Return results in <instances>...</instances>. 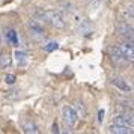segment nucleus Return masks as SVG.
Here are the masks:
<instances>
[{
	"label": "nucleus",
	"instance_id": "f8f14e48",
	"mask_svg": "<svg viewBox=\"0 0 134 134\" xmlns=\"http://www.w3.org/2000/svg\"><path fill=\"white\" fill-rule=\"evenodd\" d=\"M74 110H75V113H77V116H80V118H83V116L86 115V110H85V105H83V103L81 101H75L74 103Z\"/></svg>",
	"mask_w": 134,
	"mask_h": 134
},
{
	"label": "nucleus",
	"instance_id": "423d86ee",
	"mask_svg": "<svg viewBox=\"0 0 134 134\" xmlns=\"http://www.w3.org/2000/svg\"><path fill=\"white\" fill-rule=\"evenodd\" d=\"M110 56H111V59H113V60L116 62V63H127V57H125V56L122 54V51L121 50H119V47H115V45H113V47H110Z\"/></svg>",
	"mask_w": 134,
	"mask_h": 134
},
{
	"label": "nucleus",
	"instance_id": "f3484780",
	"mask_svg": "<svg viewBox=\"0 0 134 134\" xmlns=\"http://www.w3.org/2000/svg\"><path fill=\"white\" fill-rule=\"evenodd\" d=\"M98 5H99V0H93V3L91 2V5H89V9H91V11H95Z\"/></svg>",
	"mask_w": 134,
	"mask_h": 134
},
{
	"label": "nucleus",
	"instance_id": "6ab92c4d",
	"mask_svg": "<svg viewBox=\"0 0 134 134\" xmlns=\"http://www.w3.org/2000/svg\"><path fill=\"white\" fill-rule=\"evenodd\" d=\"M51 131H53V133H59V128H57V124H54V125H53V130H51Z\"/></svg>",
	"mask_w": 134,
	"mask_h": 134
},
{
	"label": "nucleus",
	"instance_id": "aec40b11",
	"mask_svg": "<svg viewBox=\"0 0 134 134\" xmlns=\"http://www.w3.org/2000/svg\"><path fill=\"white\" fill-rule=\"evenodd\" d=\"M0 44H2V33H0Z\"/></svg>",
	"mask_w": 134,
	"mask_h": 134
},
{
	"label": "nucleus",
	"instance_id": "0eeeda50",
	"mask_svg": "<svg viewBox=\"0 0 134 134\" xmlns=\"http://www.w3.org/2000/svg\"><path fill=\"white\" fill-rule=\"evenodd\" d=\"M110 134H131L133 133V128L131 127H125V125H118V124H113L110 125L109 130H107Z\"/></svg>",
	"mask_w": 134,
	"mask_h": 134
},
{
	"label": "nucleus",
	"instance_id": "20e7f679",
	"mask_svg": "<svg viewBox=\"0 0 134 134\" xmlns=\"http://www.w3.org/2000/svg\"><path fill=\"white\" fill-rule=\"evenodd\" d=\"M119 50L122 51V54L127 57V60L133 62L134 59V47H133V41L131 39H127L119 45Z\"/></svg>",
	"mask_w": 134,
	"mask_h": 134
},
{
	"label": "nucleus",
	"instance_id": "9b49d317",
	"mask_svg": "<svg viewBox=\"0 0 134 134\" xmlns=\"http://www.w3.org/2000/svg\"><path fill=\"white\" fill-rule=\"evenodd\" d=\"M23 131L27 134H38L39 133V130H38V127L35 125V124H32V122H26L24 125H23Z\"/></svg>",
	"mask_w": 134,
	"mask_h": 134
},
{
	"label": "nucleus",
	"instance_id": "6e6552de",
	"mask_svg": "<svg viewBox=\"0 0 134 134\" xmlns=\"http://www.w3.org/2000/svg\"><path fill=\"white\" fill-rule=\"evenodd\" d=\"M111 83H113L118 89H121V91H124V92H131V86L128 85L122 77H115V79L111 80Z\"/></svg>",
	"mask_w": 134,
	"mask_h": 134
},
{
	"label": "nucleus",
	"instance_id": "a211bd4d",
	"mask_svg": "<svg viewBox=\"0 0 134 134\" xmlns=\"http://www.w3.org/2000/svg\"><path fill=\"white\" fill-rule=\"evenodd\" d=\"M103 116H104V110L98 111V122H103Z\"/></svg>",
	"mask_w": 134,
	"mask_h": 134
},
{
	"label": "nucleus",
	"instance_id": "f257e3e1",
	"mask_svg": "<svg viewBox=\"0 0 134 134\" xmlns=\"http://www.w3.org/2000/svg\"><path fill=\"white\" fill-rule=\"evenodd\" d=\"M62 118H63V122L66 124V127H74L77 121H79V116L75 113V110L72 107H69V105H65L63 109H62Z\"/></svg>",
	"mask_w": 134,
	"mask_h": 134
},
{
	"label": "nucleus",
	"instance_id": "39448f33",
	"mask_svg": "<svg viewBox=\"0 0 134 134\" xmlns=\"http://www.w3.org/2000/svg\"><path fill=\"white\" fill-rule=\"evenodd\" d=\"M118 32H119V35L125 38V39H133V26L128 24V23H121V24H118Z\"/></svg>",
	"mask_w": 134,
	"mask_h": 134
},
{
	"label": "nucleus",
	"instance_id": "7ed1b4c3",
	"mask_svg": "<svg viewBox=\"0 0 134 134\" xmlns=\"http://www.w3.org/2000/svg\"><path fill=\"white\" fill-rule=\"evenodd\" d=\"M113 124H118V125H125V127H131L134 125V118L131 113H119L113 118Z\"/></svg>",
	"mask_w": 134,
	"mask_h": 134
},
{
	"label": "nucleus",
	"instance_id": "4468645a",
	"mask_svg": "<svg viewBox=\"0 0 134 134\" xmlns=\"http://www.w3.org/2000/svg\"><path fill=\"white\" fill-rule=\"evenodd\" d=\"M57 47H59V44L56 42V41H50V42H47L44 45V50H45L47 53H51V51L57 50Z\"/></svg>",
	"mask_w": 134,
	"mask_h": 134
},
{
	"label": "nucleus",
	"instance_id": "f03ea898",
	"mask_svg": "<svg viewBox=\"0 0 134 134\" xmlns=\"http://www.w3.org/2000/svg\"><path fill=\"white\" fill-rule=\"evenodd\" d=\"M27 29H29V32H30V36L35 39V41H41V39H44V29L42 26L39 24L38 21H35V20H30V21H27Z\"/></svg>",
	"mask_w": 134,
	"mask_h": 134
},
{
	"label": "nucleus",
	"instance_id": "dca6fc26",
	"mask_svg": "<svg viewBox=\"0 0 134 134\" xmlns=\"http://www.w3.org/2000/svg\"><path fill=\"white\" fill-rule=\"evenodd\" d=\"M128 11H125V12H124V15H125V17H130V20H133V5H130V8H127Z\"/></svg>",
	"mask_w": 134,
	"mask_h": 134
},
{
	"label": "nucleus",
	"instance_id": "1a4fd4ad",
	"mask_svg": "<svg viewBox=\"0 0 134 134\" xmlns=\"http://www.w3.org/2000/svg\"><path fill=\"white\" fill-rule=\"evenodd\" d=\"M5 33H6V39L9 41V42L14 44V45H18V36H17V32L14 30V29H11V27H6Z\"/></svg>",
	"mask_w": 134,
	"mask_h": 134
},
{
	"label": "nucleus",
	"instance_id": "9d476101",
	"mask_svg": "<svg viewBox=\"0 0 134 134\" xmlns=\"http://www.w3.org/2000/svg\"><path fill=\"white\" fill-rule=\"evenodd\" d=\"M14 56H15L17 62H18V65H26V62H27V54H26L23 50H15Z\"/></svg>",
	"mask_w": 134,
	"mask_h": 134
},
{
	"label": "nucleus",
	"instance_id": "ddd939ff",
	"mask_svg": "<svg viewBox=\"0 0 134 134\" xmlns=\"http://www.w3.org/2000/svg\"><path fill=\"white\" fill-rule=\"evenodd\" d=\"M11 63H12V59H11V56H9V54H6V53L0 54V66H2V68L11 66Z\"/></svg>",
	"mask_w": 134,
	"mask_h": 134
},
{
	"label": "nucleus",
	"instance_id": "2eb2a0df",
	"mask_svg": "<svg viewBox=\"0 0 134 134\" xmlns=\"http://www.w3.org/2000/svg\"><path fill=\"white\" fill-rule=\"evenodd\" d=\"M15 80H17V77H15L14 74H8L6 77H5V81H6L8 85H14V83H15Z\"/></svg>",
	"mask_w": 134,
	"mask_h": 134
}]
</instances>
